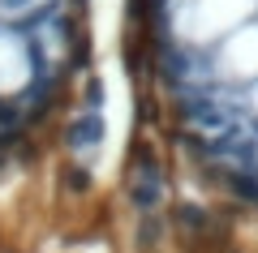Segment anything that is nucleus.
I'll use <instances>...</instances> for the list:
<instances>
[{
  "instance_id": "1",
  "label": "nucleus",
  "mask_w": 258,
  "mask_h": 253,
  "mask_svg": "<svg viewBox=\"0 0 258 253\" xmlns=\"http://www.w3.org/2000/svg\"><path fill=\"white\" fill-rule=\"evenodd\" d=\"M39 253H125V244L112 236L108 219H103L99 227H91V232H78V236H64V240L47 244V249H39Z\"/></svg>"
}]
</instances>
